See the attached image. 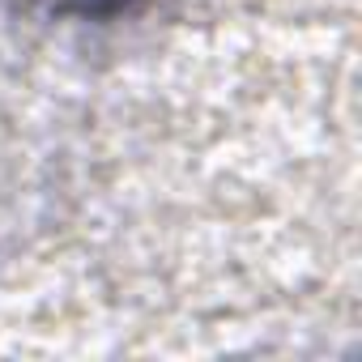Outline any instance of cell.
<instances>
[{
	"mask_svg": "<svg viewBox=\"0 0 362 362\" xmlns=\"http://www.w3.org/2000/svg\"><path fill=\"white\" fill-rule=\"evenodd\" d=\"M18 5H26L43 18H60V22H111V18L128 13L136 0H18Z\"/></svg>",
	"mask_w": 362,
	"mask_h": 362,
	"instance_id": "cell-1",
	"label": "cell"
}]
</instances>
